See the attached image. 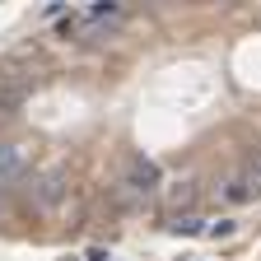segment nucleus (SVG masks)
<instances>
[{
  "label": "nucleus",
  "instance_id": "7",
  "mask_svg": "<svg viewBox=\"0 0 261 261\" xmlns=\"http://www.w3.org/2000/svg\"><path fill=\"white\" fill-rule=\"evenodd\" d=\"M61 191H65V173H51V177H42V191H38V205H42V210H51V205L61 201Z\"/></svg>",
  "mask_w": 261,
  "mask_h": 261
},
{
  "label": "nucleus",
  "instance_id": "4",
  "mask_svg": "<svg viewBox=\"0 0 261 261\" xmlns=\"http://www.w3.org/2000/svg\"><path fill=\"white\" fill-rule=\"evenodd\" d=\"M23 168H28V154L19 145H0V191H10L23 177Z\"/></svg>",
  "mask_w": 261,
  "mask_h": 261
},
{
  "label": "nucleus",
  "instance_id": "6",
  "mask_svg": "<svg viewBox=\"0 0 261 261\" xmlns=\"http://www.w3.org/2000/svg\"><path fill=\"white\" fill-rule=\"evenodd\" d=\"M168 233H177V238H196V233H205V219L191 215V210H182V215L168 219Z\"/></svg>",
  "mask_w": 261,
  "mask_h": 261
},
{
  "label": "nucleus",
  "instance_id": "8",
  "mask_svg": "<svg viewBox=\"0 0 261 261\" xmlns=\"http://www.w3.org/2000/svg\"><path fill=\"white\" fill-rule=\"evenodd\" d=\"M233 219H219V224H205V238H233Z\"/></svg>",
  "mask_w": 261,
  "mask_h": 261
},
{
  "label": "nucleus",
  "instance_id": "3",
  "mask_svg": "<svg viewBox=\"0 0 261 261\" xmlns=\"http://www.w3.org/2000/svg\"><path fill=\"white\" fill-rule=\"evenodd\" d=\"M224 196H228L233 205H243V201H256V196H261V154H252V159L243 163V168H238L233 177L224 182Z\"/></svg>",
  "mask_w": 261,
  "mask_h": 261
},
{
  "label": "nucleus",
  "instance_id": "1",
  "mask_svg": "<svg viewBox=\"0 0 261 261\" xmlns=\"http://www.w3.org/2000/svg\"><path fill=\"white\" fill-rule=\"evenodd\" d=\"M154 196H159V163L145 159V154L126 159V173H121V182L112 187V201H117L121 210H140V205L154 201Z\"/></svg>",
  "mask_w": 261,
  "mask_h": 261
},
{
  "label": "nucleus",
  "instance_id": "9",
  "mask_svg": "<svg viewBox=\"0 0 261 261\" xmlns=\"http://www.w3.org/2000/svg\"><path fill=\"white\" fill-rule=\"evenodd\" d=\"M75 23H80L75 14H70V19H61V23H56V38H75Z\"/></svg>",
  "mask_w": 261,
  "mask_h": 261
},
{
  "label": "nucleus",
  "instance_id": "5",
  "mask_svg": "<svg viewBox=\"0 0 261 261\" xmlns=\"http://www.w3.org/2000/svg\"><path fill=\"white\" fill-rule=\"evenodd\" d=\"M163 205H168L173 215H182V210H191V205H196V182H177L173 191H163Z\"/></svg>",
  "mask_w": 261,
  "mask_h": 261
},
{
  "label": "nucleus",
  "instance_id": "2",
  "mask_svg": "<svg viewBox=\"0 0 261 261\" xmlns=\"http://www.w3.org/2000/svg\"><path fill=\"white\" fill-rule=\"evenodd\" d=\"M121 19H126L121 0H98V5L75 23V38H108V33H117V28H121Z\"/></svg>",
  "mask_w": 261,
  "mask_h": 261
}]
</instances>
